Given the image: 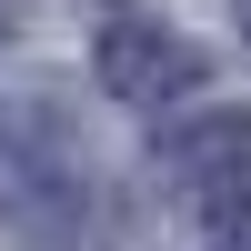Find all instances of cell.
I'll use <instances>...</instances> for the list:
<instances>
[{"label": "cell", "instance_id": "1", "mask_svg": "<svg viewBox=\"0 0 251 251\" xmlns=\"http://www.w3.org/2000/svg\"><path fill=\"white\" fill-rule=\"evenodd\" d=\"M111 241V191L91 181L71 121L20 111L10 121V251H100Z\"/></svg>", "mask_w": 251, "mask_h": 251}, {"label": "cell", "instance_id": "2", "mask_svg": "<svg viewBox=\"0 0 251 251\" xmlns=\"http://www.w3.org/2000/svg\"><path fill=\"white\" fill-rule=\"evenodd\" d=\"M161 171L181 181V201H191L201 221H231L251 211V111H201L181 121V131H161Z\"/></svg>", "mask_w": 251, "mask_h": 251}, {"label": "cell", "instance_id": "3", "mask_svg": "<svg viewBox=\"0 0 251 251\" xmlns=\"http://www.w3.org/2000/svg\"><path fill=\"white\" fill-rule=\"evenodd\" d=\"M201 80H211V50H191L181 30H161V20H100V91L131 100V111H161V100H191Z\"/></svg>", "mask_w": 251, "mask_h": 251}, {"label": "cell", "instance_id": "4", "mask_svg": "<svg viewBox=\"0 0 251 251\" xmlns=\"http://www.w3.org/2000/svg\"><path fill=\"white\" fill-rule=\"evenodd\" d=\"M211 251H251V221H231V231H221V241H211Z\"/></svg>", "mask_w": 251, "mask_h": 251}, {"label": "cell", "instance_id": "5", "mask_svg": "<svg viewBox=\"0 0 251 251\" xmlns=\"http://www.w3.org/2000/svg\"><path fill=\"white\" fill-rule=\"evenodd\" d=\"M241 30H251V0H241Z\"/></svg>", "mask_w": 251, "mask_h": 251}]
</instances>
